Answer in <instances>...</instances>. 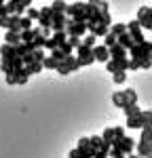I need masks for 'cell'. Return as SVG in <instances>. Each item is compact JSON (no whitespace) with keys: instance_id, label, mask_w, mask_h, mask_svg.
<instances>
[{"instance_id":"cell-23","label":"cell","mask_w":152,"mask_h":158,"mask_svg":"<svg viewBox=\"0 0 152 158\" xmlns=\"http://www.w3.org/2000/svg\"><path fill=\"white\" fill-rule=\"evenodd\" d=\"M95 40H97V36H95V34H87V36L82 38V44H85V47H89V49H93V47H95Z\"/></svg>"},{"instance_id":"cell-5","label":"cell","mask_w":152,"mask_h":158,"mask_svg":"<svg viewBox=\"0 0 152 158\" xmlns=\"http://www.w3.org/2000/svg\"><path fill=\"white\" fill-rule=\"evenodd\" d=\"M127 32L131 34L133 40H135V44L146 42V38H144V27H141V23H139L137 19H133V21H129V23H127Z\"/></svg>"},{"instance_id":"cell-36","label":"cell","mask_w":152,"mask_h":158,"mask_svg":"<svg viewBox=\"0 0 152 158\" xmlns=\"http://www.w3.org/2000/svg\"><path fill=\"white\" fill-rule=\"evenodd\" d=\"M93 158H110V152H108V150H97Z\"/></svg>"},{"instance_id":"cell-22","label":"cell","mask_w":152,"mask_h":158,"mask_svg":"<svg viewBox=\"0 0 152 158\" xmlns=\"http://www.w3.org/2000/svg\"><path fill=\"white\" fill-rule=\"evenodd\" d=\"M116 42H118V38L114 36L112 32H110V34H108V36L103 38V47H108V49H112L114 44H116Z\"/></svg>"},{"instance_id":"cell-38","label":"cell","mask_w":152,"mask_h":158,"mask_svg":"<svg viewBox=\"0 0 152 158\" xmlns=\"http://www.w3.org/2000/svg\"><path fill=\"white\" fill-rule=\"evenodd\" d=\"M148 158H152V154H150V156H148Z\"/></svg>"},{"instance_id":"cell-17","label":"cell","mask_w":152,"mask_h":158,"mask_svg":"<svg viewBox=\"0 0 152 158\" xmlns=\"http://www.w3.org/2000/svg\"><path fill=\"white\" fill-rule=\"evenodd\" d=\"M110 32H112L114 36H123V34H127V23H112V27H110Z\"/></svg>"},{"instance_id":"cell-3","label":"cell","mask_w":152,"mask_h":158,"mask_svg":"<svg viewBox=\"0 0 152 158\" xmlns=\"http://www.w3.org/2000/svg\"><path fill=\"white\" fill-rule=\"evenodd\" d=\"M78 68H82L80 61H78V57H65L61 63H57V70H55V72L61 74V76H68V74H74Z\"/></svg>"},{"instance_id":"cell-13","label":"cell","mask_w":152,"mask_h":158,"mask_svg":"<svg viewBox=\"0 0 152 158\" xmlns=\"http://www.w3.org/2000/svg\"><path fill=\"white\" fill-rule=\"evenodd\" d=\"M118 44H120L123 49L131 51L133 47H135V40L131 38V34H129V32H127V34H123V36H118Z\"/></svg>"},{"instance_id":"cell-27","label":"cell","mask_w":152,"mask_h":158,"mask_svg":"<svg viewBox=\"0 0 152 158\" xmlns=\"http://www.w3.org/2000/svg\"><path fill=\"white\" fill-rule=\"evenodd\" d=\"M112 80H114V85H123V82L127 80V74L125 72H116L112 76Z\"/></svg>"},{"instance_id":"cell-34","label":"cell","mask_w":152,"mask_h":158,"mask_svg":"<svg viewBox=\"0 0 152 158\" xmlns=\"http://www.w3.org/2000/svg\"><path fill=\"white\" fill-rule=\"evenodd\" d=\"M114 135H116V141L123 139V137H125V129H123V127H114Z\"/></svg>"},{"instance_id":"cell-37","label":"cell","mask_w":152,"mask_h":158,"mask_svg":"<svg viewBox=\"0 0 152 158\" xmlns=\"http://www.w3.org/2000/svg\"><path fill=\"white\" fill-rule=\"evenodd\" d=\"M127 158H139V156H137V154H129Z\"/></svg>"},{"instance_id":"cell-29","label":"cell","mask_w":152,"mask_h":158,"mask_svg":"<svg viewBox=\"0 0 152 158\" xmlns=\"http://www.w3.org/2000/svg\"><path fill=\"white\" fill-rule=\"evenodd\" d=\"M25 17H27V19H32V21H34V19H40V11H38V9H34V6H30Z\"/></svg>"},{"instance_id":"cell-8","label":"cell","mask_w":152,"mask_h":158,"mask_svg":"<svg viewBox=\"0 0 152 158\" xmlns=\"http://www.w3.org/2000/svg\"><path fill=\"white\" fill-rule=\"evenodd\" d=\"M114 146H116V148H120V150L125 152L127 156H129V154H133V152L137 150V143H135V139H131V137H123V139L114 141Z\"/></svg>"},{"instance_id":"cell-25","label":"cell","mask_w":152,"mask_h":158,"mask_svg":"<svg viewBox=\"0 0 152 158\" xmlns=\"http://www.w3.org/2000/svg\"><path fill=\"white\" fill-rule=\"evenodd\" d=\"M110 158H127V154L120 150V148L112 146V150H110Z\"/></svg>"},{"instance_id":"cell-10","label":"cell","mask_w":152,"mask_h":158,"mask_svg":"<svg viewBox=\"0 0 152 158\" xmlns=\"http://www.w3.org/2000/svg\"><path fill=\"white\" fill-rule=\"evenodd\" d=\"M93 57H95V61H101V63H108V61L112 59L110 57V49L103 47V44H95L93 47Z\"/></svg>"},{"instance_id":"cell-7","label":"cell","mask_w":152,"mask_h":158,"mask_svg":"<svg viewBox=\"0 0 152 158\" xmlns=\"http://www.w3.org/2000/svg\"><path fill=\"white\" fill-rule=\"evenodd\" d=\"M53 9L51 6H44V9H40V19H38V23L42 30H51V25H53Z\"/></svg>"},{"instance_id":"cell-4","label":"cell","mask_w":152,"mask_h":158,"mask_svg":"<svg viewBox=\"0 0 152 158\" xmlns=\"http://www.w3.org/2000/svg\"><path fill=\"white\" fill-rule=\"evenodd\" d=\"M65 34L68 38L76 36V38H85L89 34L87 23H80V21H74V19H68V27H65Z\"/></svg>"},{"instance_id":"cell-26","label":"cell","mask_w":152,"mask_h":158,"mask_svg":"<svg viewBox=\"0 0 152 158\" xmlns=\"http://www.w3.org/2000/svg\"><path fill=\"white\" fill-rule=\"evenodd\" d=\"M42 65H44L47 70H57V61L53 59L51 55H49V57H47V59H44V61H42Z\"/></svg>"},{"instance_id":"cell-20","label":"cell","mask_w":152,"mask_h":158,"mask_svg":"<svg viewBox=\"0 0 152 158\" xmlns=\"http://www.w3.org/2000/svg\"><path fill=\"white\" fill-rule=\"evenodd\" d=\"M123 112H125L127 118H133V116H139V114H141V110H139L137 106H125Z\"/></svg>"},{"instance_id":"cell-12","label":"cell","mask_w":152,"mask_h":158,"mask_svg":"<svg viewBox=\"0 0 152 158\" xmlns=\"http://www.w3.org/2000/svg\"><path fill=\"white\" fill-rule=\"evenodd\" d=\"M4 44L19 47V44H21V34H17V32H6V36H4Z\"/></svg>"},{"instance_id":"cell-11","label":"cell","mask_w":152,"mask_h":158,"mask_svg":"<svg viewBox=\"0 0 152 158\" xmlns=\"http://www.w3.org/2000/svg\"><path fill=\"white\" fill-rule=\"evenodd\" d=\"M0 55H2V61H15V59H19L17 47H11V44H2V47H0Z\"/></svg>"},{"instance_id":"cell-32","label":"cell","mask_w":152,"mask_h":158,"mask_svg":"<svg viewBox=\"0 0 152 158\" xmlns=\"http://www.w3.org/2000/svg\"><path fill=\"white\" fill-rule=\"evenodd\" d=\"M68 44H70L72 49H78V47H80L82 42H80V38H76V36H70V38H68Z\"/></svg>"},{"instance_id":"cell-2","label":"cell","mask_w":152,"mask_h":158,"mask_svg":"<svg viewBox=\"0 0 152 158\" xmlns=\"http://www.w3.org/2000/svg\"><path fill=\"white\" fill-rule=\"evenodd\" d=\"M129 53H131V59H137V61L152 59V42L146 40V42H141V44H135Z\"/></svg>"},{"instance_id":"cell-31","label":"cell","mask_w":152,"mask_h":158,"mask_svg":"<svg viewBox=\"0 0 152 158\" xmlns=\"http://www.w3.org/2000/svg\"><path fill=\"white\" fill-rule=\"evenodd\" d=\"M59 51H61V53L65 55V57H72V51H74V49H72V47L68 44V40H65V42H63L61 47H59Z\"/></svg>"},{"instance_id":"cell-24","label":"cell","mask_w":152,"mask_h":158,"mask_svg":"<svg viewBox=\"0 0 152 158\" xmlns=\"http://www.w3.org/2000/svg\"><path fill=\"white\" fill-rule=\"evenodd\" d=\"M91 146L95 148V150H101V148H103V137H101V135H95V137H91Z\"/></svg>"},{"instance_id":"cell-9","label":"cell","mask_w":152,"mask_h":158,"mask_svg":"<svg viewBox=\"0 0 152 158\" xmlns=\"http://www.w3.org/2000/svg\"><path fill=\"white\" fill-rule=\"evenodd\" d=\"M65 40H68V34H65V32H57V34H53V36L47 40V47H44V49L55 51V49H59Z\"/></svg>"},{"instance_id":"cell-21","label":"cell","mask_w":152,"mask_h":158,"mask_svg":"<svg viewBox=\"0 0 152 158\" xmlns=\"http://www.w3.org/2000/svg\"><path fill=\"white\" fill-rule=\"evenodd\" d=\"M49 6L53 9V13H65L70 4H68V2H51Z\"/></svg>"},{"instance_id":"cell-35","label":"cell","mask_w":152,"mask_h":158,"mask_svg":"<svg viewBox=\"0 0 152 158\" xmlns=\"http://www.w3.org/2000/svg\"><path fill=\"white\" fill-rule=\"evenodd\" d=\"M141 68V61L137 59H129V70H139Z\"/></svg>"},{"instance_id":"cell-1","label":"cell","mask_w":152,"mask_h":158,"mask_svg":"<svg viewBox=\"0 0 152 158\" xmlns=\"http://www.w3.org/2000/svg\"><path fill=\"white\" fill-rule=\"evenodd\" d=\"M65 15L74 21H80V23H87V2H74L68 6Z\"/></svg>"},{"instance_id":"cell-6","label":"cell","mask_w":152,"mask_h":158,"mask_svg":"<svg viewBox=\"0 0 152 158\" xmlns=\"http://www.w3.org/2000/svg\"><path fill=\"white\" fill-rule=\"evenodd\" d=\"M76 57H78V61H80V65H91V63L95 61L93 49H89V47H85V44H80V47L76 49Z\"/></svg>"},{"instance_id":"cell-15","label":"cell","mask_w":152,"mask_h":158,"mask_svg":"<svg viewBox=\"0 0 152 158\" xmlns=\"http://www.w3.org/2000/svg\"><path fill=\"white\" fill-rule=\"evenodd\" d=\"M112 103L118 106V108H125L127 106V97H125V91H116L112 95Z\"/></svg>"},{"instance_id":"cell-18","label":"cell","mask_w":152,"mask_h":158,"mask_svg":"<svg viewBox=\"0 0 152 158\" xmlns=\"http://www.w3.org/2000/svg\"><path fill=\"white\" fill-rule=\"evenodd\" d=\"M127 127H129V129H144V124H141V114H139V116H133V118H127Z\"/></svg>"},{"instance_id":"cell-16","label":"cell","mask_w":152,"mask_h":158,"mask_svg":"<svg viewBox=\"0 0 152 158\" xmlns=\"http://www.w3.org/2000/svg\"><path fill=\"white\" fill-rule=\"evenodd\" d=\"M101 137H103V141L106 143H110V146H114V141H116V135H114V127H108L103 133H101Z\"/></svg>"},{"instance_id":"cell-30","label":"cell","mask_w":152,"mask_h":158,"mask_svg":"<svg viewBox=\"0 0 152 158\" xmlns=\"http://www.w3.org/2000/svg\"><path fill=\"white\" fill-rule=\"evenodd\" d=\"M51 57H53V59L57 61V63H61V61H63V59H65V55H63V53H61V51H59V49H55V51H51Z\"/></svg>"},{"instance_id":"cell-28","label":"cell","mask_w":152,"mask_h":158,"mask_svg":"<svg viewBox=\"0 0 152 158\" xmlns=\"http://www.w3.org/2000/svg\"><path fill=\"white\" fill-rule=\"evenodd\" d=\"M25 68H27V72H30V74H38L44 65H42V63H38V61H34L32 65H25Z\"/></svg>"},{"instance_id":"cell-33","label":"cell","mask_w":152,"mask_h":158,"mask_svg":"<svg viewBox=\"0 0 152 158\" xmlns=\"http://www.w3.org/2000/svg\"><path fill=\"white\" fill-rule=\"evenodd\" d=\"M21 27L25 30H32V19H27V17H21Z\"/></svg>"},{"instance_id":"cell-14","label":"cell","mask_w":152,"mask_h":158,"mask_svg":"<svg viewBox=\"0 0 152 158\" xmlns=\"http://www.w3.org/2000/svg\"><path fill=\"white\" fill-rule=\"evenodd\" d=\"M110 57H112V59H123V57H127V49H123V47L116 42L112 49H110Z\"/></svg>"},{"instance_id":"cell-19","label":"cell","mask_w":152,"mask_h":158,"mask_svg":"<svg viewBox=\"0 0 152 158\" xmlns=\"http://www.w3.org/2000/svg\"><path fill=\"white\" fill-rule=\"evenodd\" d=\"M125 97H127V106H137V93L133 89H127Z\"/></svg>"}]
</instances>
